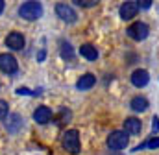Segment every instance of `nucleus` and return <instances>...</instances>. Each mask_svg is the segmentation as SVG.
<instances>
[{"mask_svg":"<svg viewBox=\"0 0 159 155\" xmlns=\"http://www.w3.org/2000/svg\"><path fill=\"white\" fill-rule=\"evenodd\" d=\"M2 11H4V2L0 0V13H2Z\"/></svg>","mask_w":159,"mask_h":155,"instance_id":"obj_22","label":"nucleus"},{"mask_svg":"<svg viewBox=\"0 0 159 155\" xmlns=\"http://www.w3.org/2000/svg\"><path fill=\"white\" fill-rule=\"evenodd\" d=\"M137 11H139V4H137V2H124V4L120 6V17H122L124 20L133 19V17L137 15Z\"/></svg>","mask_w":159,"mask_h":155,"instance_id":"obj_7","label":"nucleus"},{"mask_svg":"<svg viewBox=\"0 0 159 155\" xmlns=\"http://www.w3.org/2000/svg\"><path fill=\"white\" fill-rule=\"evenodd\" d=\"M107 146L111 148V150H122V148H126L128 146V135L124 133V131H113L109 137H107Z\"/></svg>","mask_w":159,"mask_h":155,"instance_id":"obj_3","label":"nucleus"},{"mask_svg":"<svg viewBox=\"0 0 159 155\" xmlns=\"http://www.w3.org/2000/svg\"><path fill=\"white\" fill-rule=\"evenodd\" d=\"M152 129H154V131H159V118H157V116H154V124H152Z\"/></svg>","mask_w":159,"mask_h":155,"instance_id":"obj_21","label":"nucleus"},{"mask_svg":"<svg viewBox=\"0 0 159 155\" xmlns=\"http://www.w3.org/2000/svg\"><path fill=\"white\" fill-rule=\"evenodd\" d=\"M94 83H96V78L93 76V74H85V76H81V78L78 79L76 87H78L80 91H87V89L94 87Z\"/></svg>","mask_w":159,"mask_h":155,"instance_id":"obj_13","label":"nucleus"},{"mask_svg":"<svg viewBox=\"0 0 159 155\" xmlns=\"http://www.w3.org/2000/svg\"><path fill=\"white\" fill-rule=\"evenodd\" d=\"M6 44L11 48V50H20L24 46V35L19 33V32H13L6 37Z\"/></svg>","mask_w":159,"mask_h":155,"instance_id":"obj_8","label":"nucleus"},{"mask_svg":"<svg viewBox=\"0 0 159 155\" xmlns=\"http://www.w3.org/2000/svg\"><path fill=\"white\" fill-rule=\"evenodd\" d=\"M131 109H133V111H137V113L146 111V109H148V100H146V98H143V96L133 98V100H131Z\"/></svg>","mask_w":159,"mask_h":155,"instance_id":"obj_14","label":"nucleus"},{"mask_svg":"<svg viewBox=\"0 0 159 155\" xmlns=\"http://www.w3.org/2000/svg\"><path fill=\"white\" fill-rule=\"evenodd\" d=\"M80 54H81L87 61H94V59H98V52H96V48H94L93 44H81Z\"/></svg>","mask_w":159,"mask_h":155,"instance_id":"obj_12","label":"nucleus"},{"mask_svg":"<svg viewBox=\"0 0 159 155\" xmlns=\"http://www.w3.org/2000/svg\"><path fill=\"white\" fill-rule=\"evenodd\" d=\"M61 55L65 59H72L74 57V52H72V46L69 42H61Z\"/></svg>","mask_w":159,"mask_h":155,"instance_id":"obj_16","label":"nucleus"},{"mask_svg":"<svg viewBox=\"0 0 159 155\" xmlns=\"http://www.w3.org/2000/svg\"><path fill=\"white\" fill-rule=\"evenodd\" d=\"M78 6H83V7H91V6H96L98 2L96 0H74Z\"/></svg>","mask_w":159,"mask_h":155,"instance_id":"obj_18","label":"nucleus"},{"mask_svg":"<svg viewBox=\"0 0 159 155\" xmlns=\"http://www.w3.org/2000/svg\"><path fill=\"white\" fill-rule=\"evenodd\" d=\"M137 4H139V7H144V9H148V7L152 6L150 0H143V2H137Z\"/></svg>","mask_w":159,"mask_h":155,"instance_id":"obj_20","label":"nucleus"},{"mask_svg":"<svg viewBox=\"0 0 159 155\" xmlns=\"http://www.w3.org/2000/svg\"><path fill=\"white\" fill-rule=\"evenodd\" d=\"M148 79H150L148 72L143 70V69H139V70H135V72L131 74V83H133L135 87H144V85L148 83Z\"/></svg>","mask_w":159,"mask_h":155,"instance_id":"obj_11","label":"nucleus"},{"mask_svg":"<svg viewBox=\"0 0 159 155\" xmlns=\"http://www.w3.org/2000/svg\"><path fill=\"white\" fill-rule=\"evenodd\" d=\"M7 116V104L4 100H0V120H4Z\"/></svg>","mask_w":159,"mask_h":155,"instance_id":"obj_19","label":"nucleus"},{"mask_svg":"<svg viewBox=\"0 0 159 155\" xmlns=\"http://www.w3.org/2000/svg\"><path fill=\"white\" fill-rule=\"evenodd\" d=\"M56 13H57V17H61V20H65V22H76V11L69 6V4H57L56 6Z\"/></svg>","mask_w":159,"mask_h":155,"instance_id":"obj_6","label":"nucleus"},{"mask_svg":"<svg viewBox=\"0 0 159 155\" xmlns=\"http://www.w3.org/2000/svg\"><path fill=\"white\" fill-rule=\"evenodd\" d=\"M41 13H43V7H41L39 2H26L19 7V15L26 20H35L39 19Z\"/></svg>","mask_w":159,"mask_h":155,"instance_id":"obj_1","label":"nucleus"},{"mask_svg":"<svg viewBox=\"0 0 159 155\" xmlns=\"http://www.w3.org/2000/svg\"><path fill=\"white\" fill-rule=\"evenodd\" d=\"M20 126H22V118H20V115H11L9 116L7 129H9L11 133H17V131L20 129Z\"/></svg>","mask_w":159,"mask_h":155,"instance_id":"obj_15","label":"nucleus"},{"mask_svg":"<svg viewBox=\"0 0 159 155\" xmlns=\"http://www.w3.org/2000/svg\"><path fill=\"white\" fill-rule=\"evenodd\" d=\"M61 144L67 152L70 153H78L80 152V135L76 129H69L63 133V139H61Z\"/></svg>","mask_w":159,"mask_h":155,"instance_id":"obj_2","label":"nucleus"},{"mask_svg":"<svg viewBox=\"0 0 159 155\" xmlns=\"http://www.w3.org/2000/svg\"><path fill=\"white\" fill-rule=\"evenodd\" d=\"M148 32H150V28H148V24H144V22H133V24L128 28V35L131 39H135V41L146 39L148 37Z\"/></svg>","mask_w":159,"mask_h":155,"instance_id":"obj_4","label":"nucleus"},{"mask_svg":"<svg viewBox=\"0 0 159 155\" xmlns=\"http://www.w3.org/2000/svg\"><path fill=\"white\" fill-rule=\"evenodd\" d=\"M144 148H159V137L150 139L148 142H143V144H141V146H137L135 150H144Z\"/></svg>","mask_w":159,"mask_h":155,"instance_id":"obj_17","label":"nucleus"},{"mask_svg":"<svg viewBox=\"0 0 159 155\" xmlns=\"http://www.w3.org/2000/svg\"><path fill=\"white\" fill-rule=\"evenodd\" d=\"M0 70L6 74H15L17 72V59L11 54H0Z\"/></svg>","mask_w":159,"mask_h":155,"instance_id":"obj_5","label":"nucleus"},{"mask_svg":"<svg viewBox=\"0 0 159 155\" xmlns=\"http://www.w3.org/2000/svg\"><path fill=\"white\" fill-rule=\"evenodd\" d=\"M124 133L126 135H139V131H141V120H137V118H133V116H129V118H126L124 120Z\"/></svg>","mask_w":159,"mask_h":155,"instance_id":"obj_9","label":"nucleus"},{"mask_svg":"<svg viewBox=\"0 0 159 155\" xmlns=\"http://www.w3.org/2000/svg\"><path fill=\"white\" fill-rule=\"evenodd\" d=\"M50 118H52V111H50V107H44V105L37 107L35 113H34V120L37 124H46Z\"/></svg>","mask_w":159,"mask_h":155,"instance_id":"obj_10","label":"nucleus"}]
</instances>
